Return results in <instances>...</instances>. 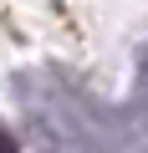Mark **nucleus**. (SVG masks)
I'll return each mask as SVG.
<instances>
[{
  "label": "nucleus",
  "instance_id": "f257e3e1",
  "mask_svg": "<svg viewBox=\"0 0 148 153\" xmlns=\"http://www.w3.org/2000/svg\"><path fill=\"white\" fill-rule=\"evenodd\" d=\"M16 102L36 153H148V117L92 97L56 66H31L16 76Z\"/></svg>",
  "mask_w": 148,
  "mask_h": 153
},
{
  "label": "nucleus",
  "instance_id": "f03ea898",
  "mask_svg": "<svg viewBox=\"0 0 148 153\" xmlns=\"http://www.w3.org/2000/svg\"><path fill=\"white\" fill-rule=\"evenodd\" d=\"M138 112L148 117V46H143V71H138Z\"/></svg>",
  "mask_w": 148,
  "mask_h": 153
},
{
  "label": "nucleus",
  "instance_id": "7ed1b4c3",
  "mask_svg": "<svg viewBox=\"0 0 148 153\" xmlns=\"http://www.w3.org/2000/svg\"><path fill=\"white\" fill-rule=\"evenodd\" d=\"M0 153H21V143H16V133L0 123Z\"/></svg>",
  "mask_w": 148,
  "mask_h": 153
}]
</instances>
